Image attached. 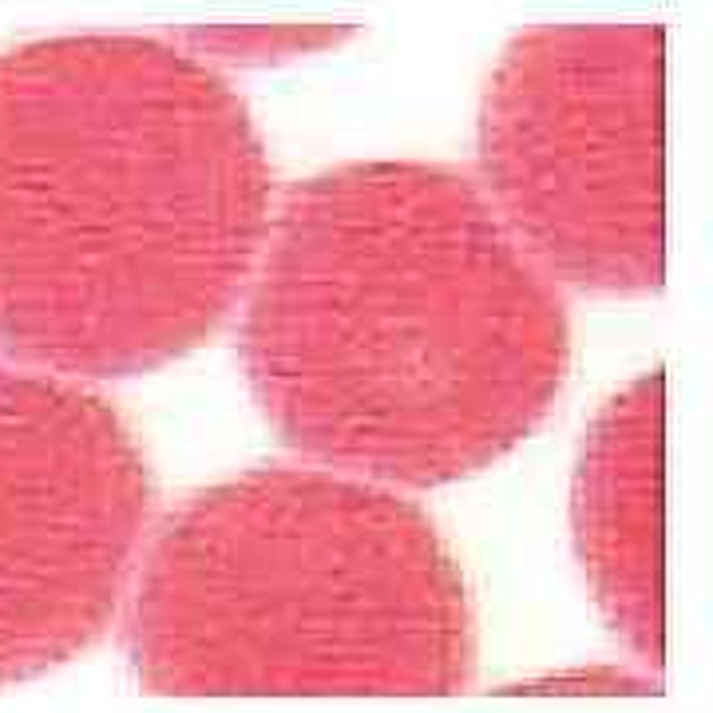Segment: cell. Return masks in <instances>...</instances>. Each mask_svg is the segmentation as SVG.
<instances>
[{"mask_svg": "<svg viewBox=\"0 0 713 713\" xmlns=\"http://www.w3.org/2000/svg\"><path fill=\"white\" fill-rule=\"evenodd\" d=\"M170 36L199 56L254 64V60H282V56L333 48L337 40L353 36V28L349 24H199V28H182Z\"/></svg>", "mask_w": 713, "mask_h": 713, "instance_id": "7", "label": "cell"}, {"mask_svg": "<svg viewBox=\"0 0 713 713\" xmlns=\"http://www.w3.org/2000/svg\"><path fill=\"white\" fill-rule=\"evenodd\" d=\"M242 294V369L277 437L393 488L491 468L571 365L559 282L448 163L298 179Z\"/></svg>", "mask_w": 713, "mask_h": 713, "instance_id": "1", "label": "cell"}, {"mask_svg": "<svg viewBox=\"0 0 713 713\" xmlns=\"http://www.w3.org/2000/svg\"><path fill=\"white\" fill-rule=\"evenodd\" d=\"M579 559L639 662L666 658V377L622 384L591 420L571 491Z\"/></svg>", "mask_w": 713, "mask_h": 713, "instance_id": "6", "label": "cell"}, {"mask_svg": "<svg viewBox=\"0 0 713 713\" xmlns=\"http://www.w3.org/2000/svg\"><path fill=\"white\" fill-rule=\"evenodd\" d=\"M479 187L527 254L591 294L666 277V28L515 33L479 104Z\"/></svg>", "mask_w": 713, "mask_h": 713, "instance_id": "4", "label": "cell"}, {"mask_svg": "<svg viewBox=\"0 0 713 713\" xmlns=\"http://www.w3.org/2000/svg\"><path fill=\"white\" fill-rule=\"evenodd\" d=\"M274 170L238 87L175 36L68 33L0 52V353L151 373L242 298Z\"/></svg>", "mask_w": 713, "mask_h": 713, "instance_id": "2", "label": "cell"}, {"mask_svg": "<svg viewBox=\"0 0 713 713\" xmlns=\"http://www.w3.org/2000/svg\"><path fill=\"white\" fill-rule=\"evenodd\" d=\"M128 598L139 681L179 698L452 693L476 670L468 586L401 488L250 468L194 491Z\"/></svg>", "mask_w": 713, "mask_h": 713, "instance_id": "3", "label": "cell"}, {"mask_svg": "<svg viewBox=\"0 0 713 713\" xmlns=\"http://www.w3.org/2000/svg\"><path fill=\"white\" fill-rule=\"evenodd\" d=\"M151 500L147 456L104 393L0 353V686L104 634Z\"/></svg>", "mask_w": 713, "mask_h": 713, "instance_id": "5", "label": "cell"}]
</instances>
